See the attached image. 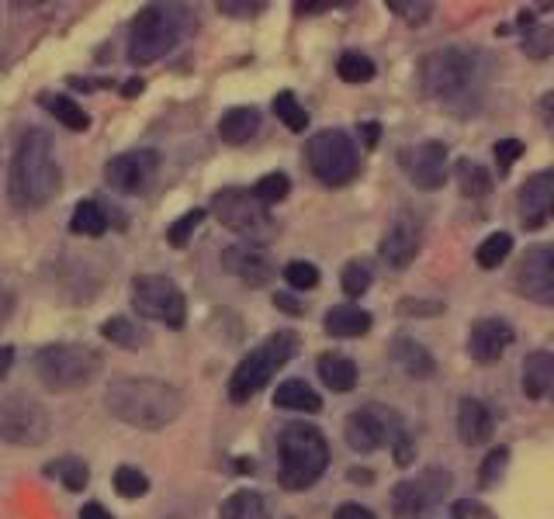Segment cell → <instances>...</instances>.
Masks as SVG:
<instances>
[{
	"instance_id": "41",
	"label": "cell",
	"mask_w": 554,
	"mask_h": 519,
	"mask_svg": "<svg viewBox=\"0 0 554 519\" xmlns=\"http://www.w3.org/2000/svg\"><path fill=\"white\" fill-rule=\"evenodd\" d=\"M205 215H208L205 208H191V212H187V215L177 218V222L167 229L170 246H177V250H181V246H187V239H191V236H194V229H198V225L205 222Z\"/></svg>"
},
{
	"instance_id": "51",
	"label": "cell",
	"mask_w": 554,
	"mask_h": 519,
	"mask_svg": "<svg viewBox=\"0 0 554 519\" xmlns=\"http://www.w3.org/2000/svg\"><path fill=\"white\" fill-rule=\"evenodd\" d=\"M80 519H115V516H111L101 502H87V506L80 509Z\"/></svg>"
},
{
	"instance_id": "20",
	"label": "cell",
	"mask_w": 554,
	"mask_h": 519,
	"mask_svg": "<svg viewBox=\"0 0 554 519\" xmlns=\"http://www.w3.org/2000/svg\"><path fill=\"white\" fill-rule=\"evenodd\" d=\"M554 201V173L541 170L520 187V222L523 229H541L551 215Z\"/></svg>"
},
{
	"instance_id": "25",
	"label": "cell",
	"mask_w": 554,
	"mask_h": 519,
	"mask_svg": "<svg viewBox=\"0 0 554 519\" xmlns=\"http://www.w3.org/2000/svg\"><path fill=\"white\" fill-rule=\"evenodd\" d=\"M554 385V357L548 350H537L523 360V395L527 398H544Z\"/></svg>"
},
{
	"instance_id": "50",
	"label": "cell",
	"mask_w": 554,
	"mask_h": 519,
	"mask_svg": "<svg viewBox=\"0 0 554 519\" xmlns=\"http://www.w3.org/2000/svg\"><path fill=\"white\" fill-rule=\"evenodd\" d=\"M454 516L458 519H485L489 513H485L478 502H468V499H461V502H454Z\"/></svg>"
},
{
	"instance_id": "54",
	"label": "cell",
	"mask_w": 554,
	"mask_h": 519,
	"mask_svg": "<svg viewBox=\"0 0 554 519\" xmlns=\"http://www.w3.org/2000/svg\"><path fill=\"white\" fill-rule=\"evenodd\" d=\"M333 4H295V14H323Z\"/></svg>"
},
{
	"instance_id": "16",
	"label": "cell",
	"mask_w": 554,
	"mask_h": 519,
	"mask_svg": "<svg viewBox=\"0 0 554 519\" xmlns=\"http://www.w3.org/2000/svg\"><path fill=\"white\" fill-rule=\"evenodd\" d=\"M399 163H402V170L409 173V180H413L416 187H423V191H437V187H444V180H447V146L444 142H437V139L416 142V146L402 149Z\"/></svg>"
},
{
	"instance_id": "32",
	"label": "cell",
	"mask_w": 554,
	"mask_h": 519,
	"mask_svg": "<svg viewBox=\"0 0 554 519\" xmlns=\"http://www.w3.org/2000/svg\"><path fill=\"white\" fill-rule=\"evenodd\" d=\"M509 253H513V236H509V232H492V236H485L482 246L475 250V260L482 270H496Z\"/></svg>"
},
{
	"instance_id": "31",
	"label": "cell",
	"mask_w": 554,
	"mask_h": 519,
	"mask_svg": "<svg viewBox=\"0 0 554 519\" xmlns=\"http://www.w3.org/2000/svg\"><path fill=\"white\" fill-rule=\"evenodd\" d=\"M46 111L56 122H63L70 132H87V125H91V118H87V111L80 108L73 97L66 94H56V97H46Z\"/></svg>"
},
{
	"instance_id": "35",
	"label": "cell",
	"mask_w": 554,
	"mask_h": 519,
	"mask_svg": "<svg viewBox=\"0 0 554 519\" xmlns=\"http://www.w3.org/2000/svg\"><path fill=\"white\" fill-rule=\"evenodd\" d=\"M458 184H461V194H468V198H485V194L492 191V173L471 160H461L458 163Z\"/></svg>"
},
{
	"instance_id": "44",
	"label": "cell",
	"mask_w": 554,
	"mask_h": 519,
	"mask_svg": "<svg viewBox=\"0 0 554 519\" xmlns=\"http://www.w3.org/2000/svg\"><path fill=\"white\" fill-rule=\"evenodd\" d=\"M506 464H509V450L506 447L492 450V454L482 461V485H496V481L506 475Z\"/></svg>"
},
{
	"instance_id": "39",
	"label": "cell",
	"mask_w": 554,
	"mask_h": 519,
	"mask_svg": "<svg viewBox=\"0 0 554 519\" xmlns=\"http://www.w3.org/2000/svg\"><path fill=\"white\" fill-rule=\"evenodd\" d=\"M371 281H374V274H371V267L364 260H354V263L343 267V295H350V298L368 295Z\"/></svg>"
},
{
	"instance_id": "18",
	"label": "cell",
	"mask_w": 554,
	"mask_h": 519,
	"mask_svg": "<svg viewBox=\"0 0 554 519\" xmlns=\"http://www.w3.org/2000/svg\"><path fill=\"white\" fill-rule=\"evenodd\" d=\"M222 267L229 270L232 277H239L250 288H264V284L274 281V260L267 257L264 246H250V243H232L222 250Z\"/></svg>"
},
{
	"instance_id": "26",
	"label": "cell",
	"mask_w": 554,
	"mask_h": 519,
	"mask_svg": "<svg viewBox=\"0 0 554 519\" xmlns=\"http://www.w3.org/2000/svg\"><path fill=\"white\" fill-rule=\"evenodd\" d=\"M101 336L108 343L122 346V350H142V346L153 343L149 329L136 319H125V315H111V319L101 322Z\"/></svg>"
},
{
	"instance_id": "11",
	"label": "cell",
	"mask_w": 554,
	"mask_h": 519,
	"mask_svg": "<svg viewBox=\"0 0 554 519\" xmlns=\"http://www.w3.org/2000/svg\"><path fill=\"white\" fill-rule=\"evenodd\" d=\"M402 433H406V423H402L399 412L378 402L350 412L347 423H343V440L354 454H374L381 447H392Z\"/></svg>"
},
{
	"instance_id": "14",
	"label": "cell",
	"mask_w": 554,
	"mask_h": 519,
	"mask_svg": "<svg viewBox=\"0 0 554 519\" xmlns=\"http://www.w3.org/2000/svg\"><path fill=\"white\" fill-rule=\"evenodd\" d=\"M419 250H423V222H419L416 212L402 208V212L395 215V222L385 229V236H381L378 257L392 270H406L409 263L419 257Z\"/></svg>"
},
{
	"instance_id": "27",
	"label": "cell",
	"mask_w": 554,
	"mask_h": 519,
	"mask_svg": "<svg viewBox=\"0 0 554 519\" xmlns=\"http://www.w3.org/2000/svg\"><path fill=\"white\" fill-rule=\"evenodd\" d=\"M274 405L277 409H288V412H319L323 409V398H319V391L312 385H305V381H284V385H277L274 391Z\"/></svg>"
},
{
	"instance_id": "10",
	"label": "cell",
	"mask_w": 554,
	"mask_h": 519,
	"mask_svg": "<svg viewBox=\"0 0 554 519\" xmlns=\"http://www.w3.org/2000/svg\"><path fill=\"white\" fill-rule=\"evenodd\" d=\"M132 308L139 312V319L163 322L167 329H184L187 322L184 291L163 274H139L132 281Z\"/></svg>"
},
{
	"instance_id": "40",
	"label": "cell",
	"mask_w": 554,
	"mask_h": 519,
	"mask_svg": "<svg viewBox=\"0 0 554 519\" xmlns=\"http://www.w3.org/2000/svg\"><path fill=\"white\" fill-rule=\"evenodd\" d=\"M284 281L295 291H312L319 284V267L309 260H291L288 267H284Z\"/></svg>"
},
{
	"instance_id": "57",
	"label": "cell",
	"mask_w": 554,
	"mask_h": 519,
	"mask_svg": "<svg viewBox=\"0 0 554 519\" xmlns=\"http://www.w3.org/2000/svg\"><path fill=\"white\" fill-rule=\"evenodd\" d=\"M139 90H142V80H132V84L125 87V94H139Z\"/></svg>"
},
{
	"instance_id": "29",
	"label": "cell",
	"mask_w": 554,
	"mask_h": 519,
	"mask_svg": "<svg viewBox=\"0 0 554 519\" xmlns=\"http://www.w3.org/2000/svg\"><path fill=\"white\" fill-rule=\"evenodd\" d=\"M219 519H271V509H267L264 495L250 492V488H239V492H232L219 506Z\"/></svg>"
},
{
	"instance_id": "5",
	"label": "cell",
	"mask_w": 554,
	"mask_h": 519,
	"mask_svg": "<svg viewBox=\"0 0 554 519\" xmlns=\"http://www.w3.org/2000/svg\"><path fill=\"white\" fill-rule=\"evenodd\" d=\"M298 346H302L298 333H291V329H277V333L267 336L257 350L246 353V357L236 364V371H232V378H229V398L232 402L243 405V402H250L257 391H264L267 381H271L274 374L281 371L291 357H295Z\"/></svg>"
},
{
	"instance_id": "9",
	"label": "cell",
	"mask_w": 554,
	"mask_h": 519,
	"mask_svg": "<svg viewBox=\"0 0 554 519\" xmlns=\"http://www.w3.org/2000/svg\"><path fill=\"white\" fill-rule=\"evenodd\" d=\"M212 212L229 232H236V236L250 246H264L277 229L271 212H267L250 191H239V187H226V191L215 194Z\"/></svg>"
},
{
	"instance_id": "4",
	"label": "cell",
	"mask_w": 554,
	"mask_h": 519,
	"mask_svg": "<svg viewBox=\"0 0 554 519\" xmlns=\"http://www.w3.org/2000/svg\"><path fill=\"white\" fill-rule=\"evenodd\" d=\"M419 84L430 101L440 104H458L475 101L478 87H482V59L468 49H440L430 52L419 66Z\"/></svg>"
},
{
	"instance_id": "37",
	"label": "cell",
	"mask_w": 554,
	"mask_h": 519,
	"mask_svg": "<svg viewBox=\"0 0 554 519\" xmlns=\"http://www.w3.org/2000/svg\"><path fill=\"white\" fill-rule=\"evenodd\" d=\"M336 73H340V80H347V84H368L374 80V63L364 52H343L340 63H336Z\"/></svg>"
},
{
	"instance_id": "23",
	"label": "cell",
	"mask_w": 554,
	"mask_h": 519,
	"mask_svg": "<svg viewBox=\"0 0 554 519\" xmlns=\"http://www.w3.org/2000/svg\"><path fill=\"white\" fill-rule=\"evenodd\" d=\"M371 312L357 305H333L326 312V333L336 336V340H357L371 329Z\"/></svg>"
},
{
	"instance_id": "49",
	"label": "cell",
	"mask_w": 554,
	"mask_h": 519,
	"mask_svg": "<svg viewBox=\"0 0 554 519\" xmlns=\"http://www.w3.org/2000/svg\"><path fill=\"white\" fill-rule=\"evenodd\" d=\"M336 519H378V516H374L368 506H361V502H343V506L336 509Z\"/></svg>"
},
{
	"instance_id": "15",
	"label": "cell",
	"mask_w": 554,
	"mask_h": 519,
	"mask_svg": "<svg viewBox=\"0 0 554 519\" xmlns=\"http://www.w3.org/2000/svg\"><path fill=\"white\" fill-rule=\"evenodd\" d=\"M156 170H160V156L153 149H132L104 163V180L118 194H142L153 184Z\"/></svg>"
},
{
	"instance_id": "46",
	"label": "cell",
	"mask_w": 554,
	"mask_h": 519,
	"mask_svg": "<svg viewBox=\"0 0 554 519\" xmlns=\"http://www.w3.org/2000/svg\"><path fill=\"white\" fill-rule=\"evenodd\" d=\"M444 312V302H419V298H406L399 302V315H416V319H430V315Z\"/></svg>"
},
{
	"instance_id": "7",
	"label": "cell",
	"mask_w": 554,
	"mask_h": 519,
	"mask_svg": "<svg viewBox=\"0 0 554 519\" xmlns=\"http://www.w3.org/2000/svg\"><path fill=\"white\" fill-rule=\"evenodd\" d=\"M181 42V11L167 4L142 7L129 32V59L132 66H149L167 56Z\"/></svg>"
},
{
	"instance_id": "55",
	"label": "cell",
	"mask_w": 554,
	"mask_h": 519,
	"mask_svg": "<svg viewBox=\"0 0 554 519\" xmlns=\"http://www.w3.org/2000/svg\"><path fill=\"white\" fill-rule=\"evenodd\" d=\"M364 129V139H368V146H374L378 142V122H368V125H361Z\"/></svg>"
},
{
	"instance_id": "17",
	"label": "cell",
	"mask_w": 554,
	"mask_h": 519,
	"mask_svg": "<svg viewBox=\"0 0 554 519\" xmlns=\"http://www.w3.org/2000/svg\"><path fill=\"white\" fill-rule=\"evenodd\" d=\"M516 288L523 298L537 305H554V250L551 246H534L516 267Z\"/></svg>"
},
{
	"instance_id": "2",
	"label": "cell",
	"mask_w": 554,
	"mask_h": 519,
	"mask_svg": "<svg viewBox=\"0 0 554 519\" xmlns=\"http://www.w3.org/2000/svg\"><path fill=\"white\" fill-rule=\"evenodd\" d=\"M59 191V163L56 146H52L49 132L28 129L18 139L11 160V177H7V194L11 205L21 212H35V208L49 205Z\"/></svg>"
},
{
	"instance_id": "6",
	"label": "cell",
	"mask_w": 554,
	"mask_h": 519,
	"mask_svg": "<svg viewBox=\"0 0 554 519\" xmlns=\"http://www.w3.org/2000/svg\"><path fill=\"white\" fill-rule=\"evenodd\" d=\"M35 374L49 391H77L101 374V357L84 343H52L35 353Z\"/></svg>"
},
{
	"instance_id": "52",
	"label": "cell",
	"mask_w": 554,
	"mask_h": 519,
	"mask_svg": "<svg viewBox=\"0 0 554 519\" xmlns=\"http://www.w3.org/2000/svg\"><path fill=\"white\" fill-rule=\"evenodd\" d=\"M274 305L284 308V312H291V315H302L305 312V305L295 302V298H288V295H274Z\"/></svg>"
},
{
	"instance_id": "12",
	"label": "cell",
	"mask_w": 554,
	"mask_h": 519,
	"mask_svg": "<svg viewBox=\"0 0 554 519\" xmlns=\"http://www.w3.org/2000/svg\"><path fill=\"white\" fill-rule=\"evenodd\" d=\"M49 436V412L25 391H14L0 402V440L14 447H39Z\"/></svg>"
},
{
	"instance_id": "38",
	"label": "cell",
	"mask_w": 554,
	"mask_h": 519,
	"mask_svg": "<svg viewBox=\"0 0 554 519\" xmlns=\"http://www.w3.org/2000/svg\"><path fill=\"white\" fill-rule=\"evenodd\" d=\"M115 492L122 495V499H142V495L149 492V478L142 475L139 468H132V464H122V468L115 471Z\"/></svg>"
},
{
	"instance_id": "1",
	"label": "cell",
	"mask_w": 554,
	"mask_h": 519,
	"mask_svg": "<svg viewBox=\"0 0 554 519\" xmlns=\"http://www.w3.org/2000/svg\"><path fill=\"white\" fill-rule=\"evenodd\" d=\"M108 412L136 430H167L184 412V395L167 381L156 378H118L104 391Z\"/></svg>"
},
{
	"instance_id": "34",
	"label": "cell",
	"mask_w": 554,
	"mask_h": 519,
	"mask_svg": "<svg viewBox=\"0 0 554 519\" xmlns=\"http://www.w3.org/2000/svg\"><path fill=\"white\" fill-rule=\"evenodd\" d=\"M288 191H291V180H288V173H281V170H274V173H264V177L253 184V198L260 201L264 208H271L277 205V201H284L288 198Z\"/></svg>"
},
{
	"instance_id": "43",
	"label": "cell",
	"mask_w": 554,
	"mask_h": 519,
	"mask_svg": "<svg viewBox=\"0 0 554 519\" xmlns=\"http://www.w3.org/2000/svg\"><path fill=\"white\" fill-rule=\"evenodd\" d=\"M554 49V32L551 28H530V35L523 39V52L534 59H548Z\"/></svg>"
},
{
	"instance_id": "42",
	"label": "cell",
	"mask_w": 554,
	"mask_h": 519,
	"mask_svg": "<svg viewBox=\"0 0 554 519\" xmlns=\"http://www.w3.org/2000/svg\"><path fill=\"white\" fill-rule=\"evenodd\" d=\"M388 11L399 14L402 21H409V25H423L426 18L433 14V4H426V0H388Z\"/></svg>"
},
{
	"instance_id": "56",
	"label": "cell",
	"mask_w": 554,
	"mask_h": 519,
	"mask_svg": "<svg viewBox=\"0 0 554 519\" xmlns=\"http://www.w3.org/2000/svg\"><path fill=\"white\" fill-rule=\"evenodd\" d=\"M371 471H350V481H371Z\"/></svg>"
},
{
	"instance_id": "45",
	"label": "cell",
	"mask_w": 554,
	"mask_h": 519,
	"mask_svg": "<svg viewBox=\"0 0 554 519\" xmlns=\"http://www.w3.org/2000/svg\"><path fill=\"white\" fill-rule=\"evenodd\" d=\"M492 153H496V163H499V170H509L516 160L523 156V142L520 139H499L496 146H492Z\"/></svg>"
},
{
	"instance_id": "19",
	"label": "cell",
	"mask_w": 554,
	"mask_h": 519,
	"mask_svg": "<svg viewBox=\"0 0 554 519\" xmlns=\"http://www.w3.org/2000/svg\"><path fill=\"white\" fill-rule=\"evenodd\" d=\"M513 343V326L506 319H478L468 333V353L478 364H496Z\"/></svg>"
},
{
	"instance_id": "36",
	"label": "cell",
	"mask_w": 554,
	"mask_h": 519,
	"mask_svg": "<svg viewBox=\"0 0 554 519\" xmlns=\"http://www.w3.org/2000/svg\"><path fill=\"white\" fill-rule=\"evenodd\" d=\"M274 115L281 118V122L288 125L291 132H305V129H309V111L298 104V97L291 94V90H281V94L274 97Z\"/></svg>"
},
{
	"instance_id": "28",
	"label": "cell",
	"mask_w": 554,
	"mask_h": 519,
	"mask_svg": "<svg viewBox=\"0 0 554 519\" xmlns=\"http://www.w3.org/2000/svg\"><path fill=\"white\" fill-rule=\"evenodd\" d=\"M319 378L329 391H354L357 388V364L350 357H340V353H326L316 364Z\"/></svg>"
},
{
	"instance_id": "21",
	"label": "cell",
	"mask_w": 554,
	"mask_h": 519,
	"mask_svg": "<svg viewBox=\"0 0 554 519\" xmlns=\"http://www.w3.org/2000/svg\"><path fill=\"white\" fill-rule=\"evenodd\" d=\"M392 360L399 364V371L413 381H430L437 374V360L423 343L413 336H395L392 340Z\"/></svg>"
},
{
	"instance_id": "30",
	"label": "cell",
	"mask_w": 554,
	"mask_h": 519,
	"mask_svg": "<svg viewBox=\"0 0 554 519\" xmlns=\"http://www.w3.org/2000/svg\"><path fill=\"white\" fill-rule=\"evenodd\" d=\"M70 229L77 232V236H104L108 232V212H104L97 201H80L77 208H73V218H70Z\"/></svg>"
},
{
	"instance_id": "24",
	"label": "cell",
	"mask_w": 554,
	"mask_h": 519,
	"mask_svg": "<svg viewBox=\"0 0 554 519\" xmlns=\"http://www.w3.org/2000/svg\"><path fill=\"white\" fill-rule=\"evenodd\" d=\"M260 129V111L253 104H243V108H229L226 115L219 118V139L226 146H243L250 142Z\"/></svg>"
},
{
	"instance_id": "53",
	"label": "cell",
	"mask_w": 554,
	"mask_h": 519,
	"mask_svg": "<svg viewBox=\"0 0 554 519\" xmlns=\"http://www.w3.org/2000/svg\"><path fill=\"white\" fill-rule=\"evenodd\" d=\"M11 364H14V346H0V378L11 371Z\"/></svg>"
},
{
	"instance_id": "13",
	"label": "cell",
	"mask_w": 554,
	"mask_h": 519,
	"mask_svg": "<svg viewBox=\"0 0 554 519\" xmlns=\"http://www.w3.org/2000/svg\"><path fill=\"white\" fill-rule=\"evenodd\" d=\"M454 485L451 471L444 468H426L416 478H406L392 488V509L395 519H416L426 509H433L437 502H444L447 488Z\"/></svg>"
},
{
	"instance_id": "48",
	"label": "cell",
	"mask_w": 554,
	"mask_h": 519,
	"mask_svg": "<svg viewBox=\"0 0 554 519\" xmlns=\"http://www.w3.org/2000/svg\"><path fill=\"white\" fill-rule=\"evenodd\" d=\"M392 454H395V464H399V468H409V464L416 461V440H413V433H402L399 440L392 443Z\"/></svg>"
},
{
	"instance_id": "8",
	"label": "cell",
	"mask_w": 554,
	"mask_h": 519,
	"mask_svg": "<svg viewBox=\"0 0 554 519\" xmlns=\"http://www.w3.org/2000/svg\"><path fill=\"white\" fill-rule=\"evenodd\" d=\"M305 160H309V170L326 187L350 184L357 177V170H361V153H357L354 139L340 129H326L312 135L309 146H305Z\"/></svg>"
},
{
	"instance_id": "22",
	"label": "cell",
	"mask_w": 554,
	"mask_h": 519,
	"mask_svg": "<svg viewBox=\"0 0 554 519\" xmlns=\"http://www.w3.org/2000/svg\"><path fill=\"white\" fill-rule=\"evenodd\" d=\"M458 436L464 447H478L492 436V412L478 398H461L458 405Z\"/></svg>"
},
{
	"instance_id": "3",
	"label": "cell",
	"mask_w": 554,
	"mask_h": 519,
	"mask_svg": "<svg viewBox=\"0 0 554 519\" xmlns=\"http://www.w3.org/2000/svg\"><path fill=\"white\" fill-rule=\"evenodd\" d=\"M277 457L281 471L277 481L288 492H305L312 488L329 468V443L326 436L309 423H288L277 433Z\"/></svg>"
},
{
	"instance_id": "33",
	"label": "cell",
	"mask_w": 554,
	"mask_h": 519,
	"mask_svg": "<svg viewBox=\"0 0 554 519\" xmlns=\"http://www.w3.org/2000/svg\"><path fill=\"white\" fill-rule=\"evenodd\" d=\"M49 475L63 481L66 492H84L87 481H91V471H87V464L80 457H63V461L49 464Z\"/></svg>"
},
{
	"instance_id": "47",
	"label": "cell",
	"mask_w": 554,
	"mask_h": 519,
	"mask_svg": "<svg viewBox=\"0 0 554 519\" xmlns=\"http://www.w3.org/2000/svg\"><path fill=\"white\" fill-rule=\"evenodd\" d=\"M260 11H264L260 0H253V4H246V0H222L219 4V14H226V18H253Z\"/></svg>"
}]
</instances>
